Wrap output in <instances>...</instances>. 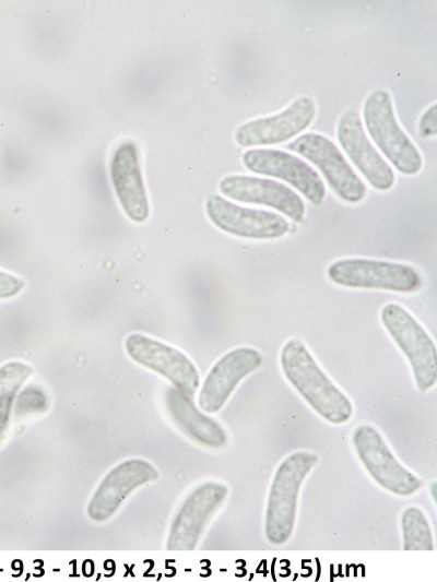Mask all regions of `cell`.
I'll list each match as a JSON object with an SVG mask.
<instances>
[{"label": "cell", "mask_w": 437, "mask_h": 582, "mask_svg": "<svg viewBox=\"0 0 437 582\" xmlns=\"http://www.w3.org/2000/svg\"><path fill=\"white\" fill-rule=\"evenodd\" d=\"M336 139L352 164L374 189L388 191L393 187L394 173L367 138L356 108L344 111L339 118Z\"/></svg>", "instance_id": "obj_15"}, {"label": "cell", "mask_w": 437, "mask_h": 582, "mask_svg": "<svg viewBox=\"0 0 437 582\" xmlns=\"http://www.w3.org/2000/svg\"><path fill=\"white\" fill-rule=\"evenodd\" d=\"M228 487L208 480L197 486L177 510L166 541L169 550H192L199 544L213 515L228 497Z\"/></svg>", "instance_id": "obj_9"}, {"label": "cell", "mask_w": 437, "mask_h": 582, "mask_svg": "<svg viewBox=\"0 0 437 582\" xmlns=\"http://www.w3.org/2000/svg\"><path fill=\"white\" fill-rule=\"evenodd\" d=\"M436 104H433L422 114L418 120V132L422 138L427 139L436 135Z\"/></svg>", "instance_id": "obj_22"}, {"label": "cell", "mask_w": 437, "mask_h": 582, "mask_svg": "<svg viewBox=\"0 0 437 582\" xmlns=\"http://www.w3.org/2000/svg\"><path fill=\"white\" fill-rule=\"evenodd\" d=\"M125 349L134 363L161 375L176 390L193 399L200 385V375L185 353L138 332L126 337Z\"/></svg>", "instance_id": "obj_8"}, {"label": "cell", "mask_w": 437, "mask_h": 582, "mask_svg": "<svg viewBox=\"0 0 437 582\" xmlns=\"http://www.w3.org/2000/svg\"><path fill=\"white\" fill-rule=\"evenodd\" d=\"M404 550H434V537L427 516L416 506L406 507L400 519Z\"/></svg>", "instance_id": "obj_20"}, {"label": "cell", "mask_w": 437, "mask_h": 582, "mask_svg": "<svg viewBox=\"0 0 437 582\" xmlns=\"http://www.w3.org/2000/svg\"><path fill=\"white\" fill-rule=\"evenodd\" d=\"M280 365L286 380L321 418L333 425L352 418L351 400L320 368L303 341L284 343Z\"/></svg>", "instance_id": "obj_1"}, {"label": "cell", "mask_w": 437, "mask_h": 582, "mask_svg": "<svg viewBox=\"0 0 437 582\" xmlns=\"http://www.w3.org/2000/svg\"><path fill=\"white\" fill-rule=\"evenodd\" d=\"M109 176L123 213L134 223H144L150 216V202L133 142L117 146L109 163Z\"/></svg>", "instance_id": "obj_17"}, {"label": "cell", "mask_w": 437, "mask_h": 582, "mask_svg": "<svg viewBox=\"0 0 437 582\" xmlns=\"http://www.w3.org/2000/svg\"><path fill=\"white\" fill-rule=\"evenodd\" d=\"M220 192L234 201L271 207L295 223L304 219L303 199L280 181L248 175H227L218 183Z\"/></svg>", "instance_id": "obj_16"}, {"label": "cell", "mask_w": 437, "mask_h": 582, "mask_svg": "<svg viewBox=\"0 0 437 582\" xmlns=\"http://www.w3.org/2000/svg\"><path fill=\"white\" fill-rule=\"evenodd\" d=\"M33 372V367L22 360H10L0 366V442L8 429L16 395Z\"/></svg>", "instance_id": "obj_19"}, {"label": "cell", "mask_w": 437, "mask_h": 582, "mask_svg": "<svg viewBox=\"0 0 437 582\" xmlns=\"http://www.w3.org/2000/svg\"><path fill=\"white\" fill-rule=\"evenodd\" d=\"M243 164L253 174L285 181L311 204H322L326 187L319 174L305 161L277 149L257 147L243 154Z\"/></svg>", "instance_id": "obj_11"}, {"label": "cell", "mask_w": 437, "mask_h": 582, "mask_svg": "<svg viewBox=\"0 0 437 582\" xmlns=\"http://www.w3.org/2000/svg\"><path fill=\"white\" fill-rule=\"evenodd\" d=\"M329 280L343 287L414 293L422 278L410 265L383 260L350 258L332 262L327 269Z\"/></svg>", "instance_id": "obj_6"}, {"label": "cell", "mask_w": 437, "mask_h": 582, "mask_svg": "<svg viewBox=\"0 0 437 582\" xmlns=\"http://www.w3.org/2000/svg\"><path fill=\"white\" fill-rule=\"evenodd\" d=\"M380 320L390 337L406 357L418 391L427 392L437 381V351L422 324L401 305L386 304Z\"/></svg>", "instance_id": "obj_4"}, {"label": "cell", "mask_w": 437, "mask_h": 582, "mask_svg": "<svg viewBox=\"0 0 437 582\" xmlns=\"http://www.w3.org/2000/svg\"><path fill=\"white\" fill-rule=\"evenodd\" d=\"M262 354L249 346L225 353L205 376L198 395V406L205 414L220 412L239 382L259 369Z\"/></svg>", "instance_id": "obj_14"}, {"label": "cell", "mask_w": 437, "mask_h": 582, "mask_svg": "<svg viewBox=\"0 0 437 582\" xmlns=\"http://www.w3.org/2000/svg\"><path fill=\"white\" fill-rule=\"evenodd\" d=\"M315 116L314 98L302 95L277 114L241 123L236 129L234 138L243 147L281 144L304 132Z\"/></svg>", "instance_id": "obj_12"}, {"label": "cell", "mask_w": 437, "mask_h": 582, "mask_svg": "<svg viewBox=\"0 0 437 582\" xmlns=\"http://www.w3.org/2000/svg\"><path fill=\"white\" fill-rule=\"evenodd\" d=\"M286 147L314 164L329 187L344 202L358 203L364 199V181L329 138L321 133L307 132L297 136Z\"/></svg>", "instance_id": "obj_7"}, {"label": "cell", "mask_w": 437, "mask_h": 582, "mask_svg": "<svg viewBox=\"0 0 437 582\" xmlns=\"http://www.w3.org/2000/svg\"><path fill=\"white\" fill-rule=\"evenodd\" d=\"M204 209L208 218L216 228L244 239H277L285 236L291 228L281 214L238 205L215 193L206 198Z\"/></svg>", "instance_id": "obj_10"}, {"label": "cell", "mask_w": 437, "mask_h": 582, "mask_svg": "<svg viewBox=\"0 0 437 582\" xmlns=\"http://www.w3.org/2000/svg\"><path fill=\"white\" fill-rule=\"evenodd\" d=\"M158 477L156 467L143 459L126 460L113 467L101 480L87 507V516L94 522H105L139 487Z\"/></svg>", "instance_id": "obj_13"}, {"label": "cell", "mask_w": 437, "mask_h": 582, "mask_svg": "<svg viewBox=\"0 0 437 582\" xmlns=\"http://www.w3.org/2000/svg\"><path fill=\"white\" fill-rule=\"evenodd\" d=\"M164 401L169 417L189 439L209 449L226 446L228 437L223 426L199 409L193 399L168 387Z\"/></svg>", "instance_id": "obj_18"}, {"label": "cell", "mask_w": 437, "mask_h": 582, "mask_svg": "<svg viewBox=\"0 0 437 582\" xmlns=\"http://www.w3.org/2000/svg\"><path fill=\"white\" fill-rule=\"evenodd\" d=\"M25 281L13 273L0 269V300H9L20 295Z\"/></svg>", "instance_id": "obj_21"}, {"label": "cell", "mask_w": 437, "mask_h": 582, "mask_svg": "<svg viewBox=\"0 0 437 582\" xmlns=\"http://www.w3.org/2000/svg\"><path fill=\"white\" fill-rule=\"evenodd\" d=\"M354 451L366 472L381 488L400 497L416 494L423 482L395 458L379 431L367 424L352 432Z\"/></svg>", "instance_id": "obj_5"}, {"label": "cell", "mask_w": 437, "mask_h": 582, "mask_svg": "<svg viewBox=\"0 0 437 582\" xmlns=\"http://www.w3.org/2000/svg\"><path fill=\"white\" fill-rule=\"evenodd\" d=\"M318 460L315 452L300 450L291 453L277 465L264 513V536L270 544L280 546L291 538L296 523L300 488Z\"/></svg>", "instance_id": "obj_2"}, {"label": "cell", "mask_w": 437, "mask_h": 582, "mask_svg": "<svg viewBox=\"0 0 437 582\" xmlns=\"http://www.w3.org/2000/svg\"><path fill=\"white\" fill-rule=\"evenodd\" d=\"M363 120L369 136L395 169L408 176L421 170L422 155L400 127L388 91L376 88L366 97Z\"/></svg>", "instance_id": "obj_3"}]
</instances>
